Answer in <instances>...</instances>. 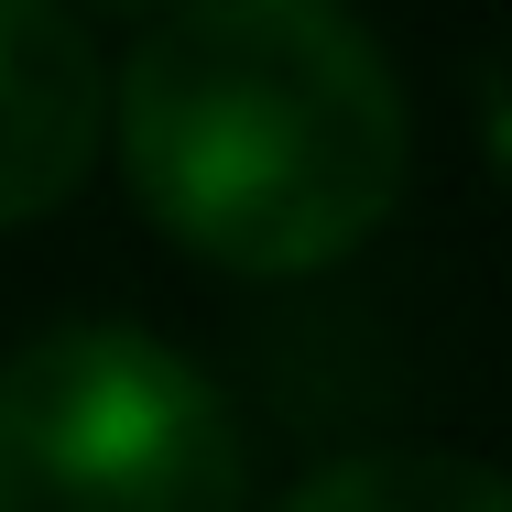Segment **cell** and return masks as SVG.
<instances>
[{
    "mask_svg": "<svg viewBox=\"0 0 512 512\" xmlns=\"http://www.w3.org/2000/svg\"><path fill=\"white\" fill-rule=\"evenodd\" d=\"M251 447L186 349L55 327L0 360V512H240Z\"/></svg>",
    "mask_w": 512,
    "mask_h": 512,
    "instance_id": "cell-2",
    "label": "cell"
},
{
    "mask_svg": "<svg viewBox=\"0 0 512 512\" xmlns=\"http://www.w3.org/2000/svg\"><path fill=\"white\" fill-rule=\"evenodd\" d=\"M66 11H77V22H153L164 0H66Z\"/></svg>",
    "mask_w": 512,
    "mask_h": 512,
    "instance_id": "cell-5",
    "label": "cell"
},
{
    "mask_svg": "<svg viewBox=\"0 0 512 512\" xmlns=\"http://www.w3.org/2000/svg\"><path fill=\"white\" fill-rule=\"evenodd\" d=\"M109 131L99 33L66 0H0V229L77 197Z\"/></svg>",
    "mask_w": 512,
    "mask_h": 512,
    "instance_id": "cell-3",
    "label": "cell"
},
{
    "mask_svg": "<svg viewBox=\"0 0 512 512\" xmlns=\"http://www.w3.org/2000/svg\"><path fill=\"white\" fill-rule=\"evenodd\" d=\"M284 512H512V491L458 447H371L284 491Z\"/></svg>",
    "mask_w": 512,
    "mask_h": 512,
    "instance_id": "cell-4",
    "label": "cell"
},
{
    "mask_svg": "<svg viewBox=\"0 0 512 512\" xmlns=\"http://www.w3.org/2000/svg\"><path fill=\"white\" fill-rule=\"evenodd\" d=\"M120 175L218 273H327L404 197V88L338 0H164L109 77Z\"/></svg>",
    "mask_w": 512,
    "mask_h": 512,
    "instance_id": "cell-1",
    "label": "cell"
}]
</instances>
